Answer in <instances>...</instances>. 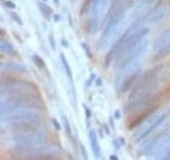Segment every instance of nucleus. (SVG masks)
Returning <instances> with one entry per match:
<instances>
[{"label": "nucleus", "mask_w": 170, "mask_h": 160, "mask_svg": "<svg viewBox=\"0 0 170 160\" xmlns=\"http://www.w3.org/2000/svg\"><path fill=\"white\" fill-rule=\"evenodd\" d=\"M42 115L39 112L34 110L32 107L15 109L1 115V120L3 123H7L14 128H21L27 131V129L34 127L39 123Z\"/></svg>", "instance_id": "1"}, {"label": "nucleus", "mask_w": 170, "mask_h": 160, "mask_svg": "<svg viewBox=\"0 0 170 160\" xmlns=\"http://www.w3.org/2000/svg\"><path fill=\"white\" fill-rule=\"evenodd\" d=\"M46 135L43 132H33V133H26V135H19L13 138L14 143L17 147H21L24 150L36 147L37 145L42 144L45 141Z\"/></svg>", "instance_id": "2"}, {"label": "nucleus", "mask_w": 170, "mask_h": 160, "mask_svg": "<svg viewBox=\"0 0 170 160\" xmlns=\"http://www.w3.org/2000/svg\"><path fill=\"white\" fill-rule=\"evenodd\" d=\"M154 50L158 58H164L170 53V29L162 32L154 42Z\"/></svg>", "instance_id": "3"}, {"label": "nucleus", "mask_w": 170, "mask_h": 160, "mask_svg": "<svg viewBox=\"0 0 170 160\" xmlns=\"http://www.w3.org/2000/svg\"><path fill=\"white\" fill-rule=\"evenodd\" d=\"M166 7L165 4L160 2L157 3L152 10H150L145 17L142 18V21H145L146 24H157L165 17L166 15Z\"/></svg>", "instance_id": "4"}, {"label": "nucleus", "mask_w": 170, "mask_h": 160, "mask_svg": "<svg viewBox=\"0 0 170 160\" xmlns=\"http://www.w3.org/2000/svg\"><path fill=\"white\" fill-rule=\"evenodd\" d=\"M89 140H90V146H91V150L94 155L97 158L101 156V148L100 145H99V142H98V138L97 135L94 130H90L89 131Z\"/></svg>", "instance_id": "5"}, {"label": "nucleus", "mask_w": 170, "mask_h": 160, "mask_svg": "<svg viewBox=\"0 0 170 160\" xmlns=\"http://www.w3.org/2000/svg\"><path fill=\"white\" fill-rule=\"evenodd\" d=\"M1 70L2 73H5V72H20V73H24L27 70V68L24 66L20 65V64H17V63H2L1 64Z\"/></svg>", "instance_id": "6"}, {"label": "nucleus", "mask_w": 170, "mask_h": 160, "mask_svg": "<svg viewBox=\"0 0 170 160\" xmlns=\"http://www.w3.org/2000/svg\"><path fill=\"white\" fill-rule=\"evenodd\" d=\"M166 116H167V114H164L163 116H161V118H157L155 122L153 123L152 125H150L149 127H148V128L146 129V131L142 132V135L140 137H139V140H142L144 138H146V137L148 136L149 133H151V132H152L153 130H154V129L157 128V127H158V126H160L161 124H162V123H164V121H165V118H166Z\"/></svg>", "instance_id": "7"}, {"label": "nucleus", "mask_w": 170, "mask_h": 160, "mask_svg": "<svg viewBox=\"0 0 170 160\" xmlns=\"http://www.w3.org/2000/svg\"><path fill=\"white\" fill-rule=\"evenodd\" d=\"M0 50H1V52L7 53V55H15L16 53V50L14 49V47L9 42L4 41L3 38L0 41Z\"/></svg>", "instance_id": "8"}, {"label": "nucleus", "mask_w": 170, "mask_h": 160, "mask_svg": "<svg viewBox=\"0 0 170 160\" xmlns=\"http://www.w3.org/2000/svg\"><path fill=\"white\" fill-rule=\"evenodd\" d=\"M38 8H39V10L42 12L43 16H45L47 19H49V18L51 17V14H52L51 8L48 7L45 2H39V3H38Z\"/></svg>", "instance_id": "9"}, {"label": "nucleus", "mask_w": 170, "mask_h": 160, "mask_svg": "<svg viewBox=\"0 0 170 160\" xmlns=\"http://www.w3.org/2000/svg\"><path fill=\"white\" fill-rule=\"evenodd\" d=\"M61 60H62V63H63V66H64V68L66 70V74L67 76L69 77V80L70 81H72V73H71V70H70V66L67 62L66 58L64 56V53H61Z\"/></svg>", "instance_id": "10"}, {"label": "nucleus", "mask_w": 170, "mask_h": 160, "mask_svg": "<svg viewBox=\"0 0 170 160\" xmlns=\"http://www.w3.org/2000/svg\"><path fill=\"white\" fill-rule=\"evenodd\" d=\"M32 59H33V61H34V63H35V65L37 66L38 68L43 70V68L45 67V63H44V60H43L39 56H37V55H34V56L32 57Z\"/></svg>", "instance_id": "11"}, {"label": "nucleus", "mask_w": 170, "mask_h": 160, "mask_svg": "<svg viewBox=\"0 0 170 160\" xmlns=\"http://www.w3.org/2000/svg\"><path fill=\"white\" fill-rule=\"evenodd\" d=\"M63 121H64V127H65V129H66V132H67V135H69L70 137H71V128H70V125H69V123H68V120H67L64 115H63Z\"/></svg>", "instance_id": "12"}, {"label": "nucleus", "mask_w": 170, "mask_h": 160, "mask_svg": "<svg viewBox=\"0 0 170 160\" xmlns=\"http://www.w3.org/2000/svg\"><path fill=\"white\" fill-rule=\"evenodd\" d=\"M10 15H11V17L13 18V21H14L15 23H17L18 25L22 26V21H21V18L19 17V15H17L15 12H11Z\"/></svg>", "instance_id": "13"}, {"label": "nucleus", "mask_w": 170, "mask_h": 160, "mask_svg": "<svg viewBox=\"0 0 170 160\" xmlns=\"http://www.w3.org/2000/svg\"><path fill=\"white\" fill-rule=\"evenodd\" d=\"M53 125L56 126V130H61V125H60L59 123H58V121H56V118H53Z\"/></svg>", "instance_id": "14"}, {"label": "nucleus", "mask_w": 170, "mask_h": 160, "mask_svg": "<svg viewBox=\"0 0 170 160\" xmlns=\"http://www.w3.org/2000/svg\"><path fill=\"white\" fill-rule=\"evenodd\" d=\"M4 4H5L7 7L10 8V9H15V4L14 3H11V1H5V2H4Z\"/></svg>", "instance_id": "15"}, {"label": "nucleus", "mask_w": 170, "mask_h": 160, "mask_svg": "<svg viewBox=\"0 0 170 160\" xmlns=\"http://www.w3.org/2000/svg\"><path fill=\"white\" fill-rule=\"evenodd\" d=\"M49 41H50V43H52V48H53V49L56 48V43H54L53 35H50V36H49Z\"/></svg>", "instance_id": "16"}, {"label": "nucleus", "mask_w": 170, "mask_h": 160, "mask_svg": "<svg viewBox=\"0 0 170 160\" xmlns=\"http://www.w3.org/2000/svg\"><path fill=\"white\" fill-rule=\"evenodd\" d=\"M81 150H82V154H83L84 158H87V154H86V152H84V147L82 145H81Z\"/></svg>", "instance_id": "17"}, {"label": "nucleus", "mask_w": 170, "mask_h": 160, "mask_svg": "<svg viewBox=\"0 0 170 160\" xmlns=\"http://www.w3.org/2000/svg\"><path fill=\"white\" fill-rule=\"evenodd\" d=\"M115 116H116V118H120V112H119V111H116V114H115Z\"/></svg>", "instance_id": "18"}, {"label": "nucleus", "mask_w": 170, "mask_h": 160, "mask_svg": "<svg viewBox=\"0 0 170 160\" xmlns=\"http://www.w3.org/2000/svg\"><path fill=\"white\" fill-rule=\"evenodd\" d=\"M110 158H111V159H117V157H115V156H111Z\"/></svg>", "instance_id": "19"}, {"label": "nucleus", "mask_w": 170, "mask_h": 160, "mask_svg": "<svg viewBox=\"0 0 170 160\" xmlns=\"http://www.w3.org/2000/svg\"><path fill=\"white\" fill-rule=\"evenodd\" d=\"M54 3H56V4H59V0H54Z\"/></svg>", "instance_id": "20"}, {"label": "nucleus", "mask_w": 170, "mask_h": 160, "mask_svg": "<svg viewBox=\"0 0 170 160\" xmlns=\"http://www.w3.org/2000/svg\"><path fill=\"white\" fill-rule=\"evenodd\" d=\"M169 157H170V150H169V153L167 154V157H166V158H169Z\"/></svg>", "instance_id": "21"}, {"label": "nucleus", "mask_w": 170, "mask_h": 160, "mask_svg": "<svg viewBox=\"0 0 170 160\" xmlns=\"http://www.w3.org/2000/svg\"><path fill=\"white\" fill-rule=\"evenodd\" d=\"M56 21H59V16H58V15H56Z\"/></svg>", "instance_id": "22"}, {"label": "nucleus", "mask_w": 170, "mask_h": 160, "mask_svg": "<svg viewBox=\"0 0 170 160\" xmlns=\"http://www.w3.org/2000/svg\"><path fill=\"white\" fill-rule=\"evenodd\" d=\"M44 1H47V0H44Z\"/></svg>", "instance_id": "23"}]
</instances>
